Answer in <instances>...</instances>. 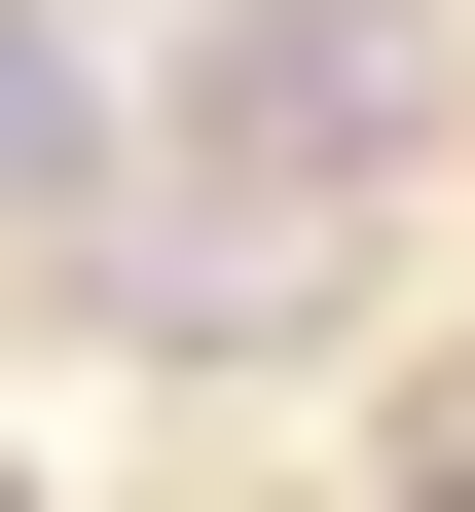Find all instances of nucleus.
Listing matches in <instances>:
<instances>
[{"instance_id": "1", "label": "nucleus", "mask_w": 475, "mask_h": 512, "mask_svg": "<svg viewBox=\"0 0 475 512\" xmlns=\"http://www.w3.org/2000/svg\"><path fill=\"white\" fill-rule=\"evenodd\" d=\"M147 147L220 183L256 256H329L402 147H439V0H183V74H147Z\"/></svg>"}, {"instance_id": "2", "label": "nucleus", "mask_w": 475, "mask_h": 512, "mask_svg": "<svg viewBox=\"0 0 475 512\" xmlns=\"http://www.w3.org/2000/svg\"><path fill=\"white\" fill-rule=\"evenodd\" d=\"M0 220H110V74L37 37V0H0Z\"/></svg>"}, {"instance_id": "3", "label": "nucleus", "mask_w": 475, "mask_h": 512, "mask_svg": "<svg viewBox=\"0 0 475 512\" xmlns=\"http://www.w3.org/2000/svg\"><path fill=\"white\" fill-rule=\"evenodd\" d=\"M0 512H37V439H0Z\"/></svg>"}]
</instances>
